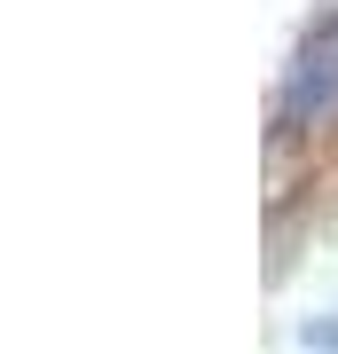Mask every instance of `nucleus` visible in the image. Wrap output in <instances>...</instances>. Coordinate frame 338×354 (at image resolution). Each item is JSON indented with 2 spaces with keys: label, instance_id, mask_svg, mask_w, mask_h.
I'll use <instances>...</instances> for the list:
<instances>
[{
  "label": "nucleus",
  "instance_id": "obj_1",
  "mask_svg": "<svg viewBox=\"0 0 338 354\" xmlns=\"http://www.w3.org/2000/svg\"><path fill=\"white\" fill-rule=\"evenodd\" d=\"M338 111V8L314 16V32L299 39L283 71V127H314V118Z\"/></svg>",
  "mask_w": 338,
  "mask_h": 354
},
{
  "label": "nucleus",
  "instance_id": "obj_2",
  "mask_svg": "<svg viewBox=\"0 0 338 354\" xmlns=\"http://www.w3.org/2000/svg\"><path fill=\"white\" fill-rule=\"evenodd\" d=\"M299 339H307L314 354H338V315H307V323H299Z\"/></svg>",
  "mask_w": 338,
  "mask_h": 354
}]
</instances>
